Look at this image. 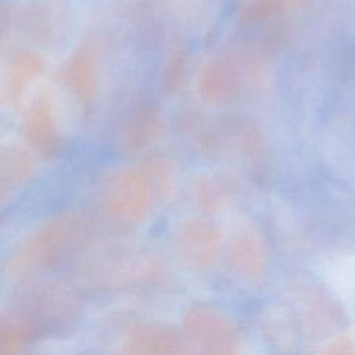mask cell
<instances>
[{
  "mask_svg": "<svg viewBox=\"0 0 355 355\" xmlns=\"http://www.w3.org/2000/svg\"><path fill=\"white\" fill-rule=\"evenodd\" d=\"M329 283L343 298H355V252L337 258L329 269Z\"/></svg>",
  "mask_w": 355,
  "mask_h": 355,
  "instance_id": "obj_12",
  "label": "cell"
},
{
  "mask_svg": "<svg viewBox=\"0 0 355 355\" xmlns=\"http://www.w3.org/2000/svg\"><path fill=\"white\" fill-rule=\"evenodd\" d=\"M150 179L132 168L111 172L98 190L103 211L114 220L136 225L150 214L151 200Z\"/></svg>",
  "mask_w": 355,
  "mask_h": 355,
  "instance_id": "obj_2",
  "label": "cell"
},
{
  "mask_svg": "<svg viewBox=\"0 0 355 355\" xmlns=\"http://www.w3.org/2000/svg\"><path fill=\"white\" fill-rule=\"evenodd\" d=\"M161 118L154 108L139 110L126 123L122 141L128 150H140L153 143L161 135Z\"/></svg>",
  "mask_w": 355,
  "mask_h": 355,
  "instance_id": "obj_8",
  "label": "cell"
},
{
  "mask_svg": "<svg viewBox=\"0 0 355 355\" xmlns=\"http://www.w3.org/2000/svg\"><path fill=\"white\" fill-rule=\"evenodd\" d=\"M234 184L223 176H200L194 183V198L205 212H219L230 201Z\"/></svg>",
  "mask_w": 355,
  "mask_h": 355,
  "instance_id": "obj_9",
  "label": "cell"
},
{
  "mask_svg": "<svg viewBox=\"0 0 355 355\" xmlns=\"http://www.w3.org/2000/svg\"><path fill=\"white\" fill-rule=\"evenodd\" d=\"M87 226L73 212H65L44 222L29 234L14 251L10 270L22 280L37 272L53 268L83 243Z\"/></svg>",
  "mask_w": 355,
  "mask_h": 355,
  "instance_id": "obj_1",
  "label": "cell"
},
{
  "mask_svg": "<svg viewBox=\"0 0 355 355\" xmlns=\"http://www.w3.org/2000/svg\"><path fill=\"white\" fill-rule=\"evenodd\" d=\"M33 159L29 153L18 144L4 146L1 153V184L3 189L19 184L33 171Z\"/></svg>",
  "mask_w": 355,
  "mask_h": 355,
  "instance_id": "obj_11",
  "label": "cell"
},
{
  "mask_svg": "<svg viewBox=\"0 0 355 355\" xmlns=\"http://www.w3.org/2000/svg\"><path fill=\"white\" fill-rule=\"evenodd\" d=\"M31 320L22 318H10L1 323L0 331V351L4 354H14L29 340L32 334Z\"/></svg>",
  "mask_w": 355,
  "mask_h": 355,
  "instance_id": "obj_13",
  "label": "cell"
},
{
  "mask_svg": "<svg viewBox=\"0 0 355 355\" xmlns=\"http://www.w3.org/2000/svg\"><path fill=\"white\" fill-rule=\"evenodd\" d=\"M65 85L80 105L89 107L97 96L94 68L87 61L73 62L65 73Z\"/></svg>",
  "mask_w": 355,
  "mask_h": 355,
  "instance_id": "obj_10",
  "label": "cell"
},
{
  "mask_svg": "<svg viewBox=\"0 0 355 355\" xmlns=\"http://www.w3.org/2000/svg\"><path fill=\"white\" fill-rule=\"evenodd\" d=\"M173 240L180 259L193 269L204 270L215 262L222 239L212 223L189 219L178 226Z\"/></svg>",
  "mask_w": 355,
  "mask_h": 355,
  "instance_id": "obj_5",
  "label": "cell"
},
{
  "mask_svg": "<svg viewBox=\"0 0 355 355\" xmlns=\"http://www.w3.org/2000/svg\"><path fill=\"white\" fill-rule=\"evenodd\" d=\"M183 331L200 352L230 354L239 345V334L230 320L209 308L189 309L183 316Z\"/></svg>",
  "mask_w": 355,
  "mask_h": 355,
  "instance_id": "obj_3",
  "label": "cell"
},
{
  "mask_svg": "<svg viewBox=\"0 0 355 355\" xmlns=\"http://www.w3.org/2000/svg\"><path fill=\"white\" fill-rule=\"evenodd\" d=\"M225 261L240 279L259 280L268 262L266 247L261 234L252 227H241L232 233L225 247Z\"/></svg>",
  "mask_w": 355,
  "mask_h": 355,
  "instance_id": "obj_6",
  "label": "cell"
},
{
  "mask_svg": "<svg viewBox=\"0 0 355 355\" xmlns=\"http://www.w3.org/2000/svg\"><path fill=\"white\" fill-rule=\"evenodd\" d=\"M126 352H183L179 336L153 324H135L126 330Z\"/></svg>",
  "mask_w": 355,
  "mask_h": 355,
  "instance_id": "obj_7",
  "label": "cell"
},
{
  "mask_svg": "<svg viewBox=\"0 0 355 355\" xmlns=\"http://www.w3.org/2000/svg\"><path fill=\"white\" fill-rule=\"evenodd\" d=\"M22 129L28 141L43 155H54L61 146L58 111L47 89L37 90L28 103Z\"/></svg>",
  "mask_w": 355,
  "mask_h": 355,
  "instance_id": "obj_4",
  "label": "cell"
}]
</instances>
